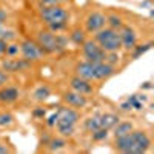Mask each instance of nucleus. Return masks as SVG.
Returning <instances> with one entry per match:
<instances>
[{
	"label": "nucleus",
	"mask_w": 154,
	"mask_h": 154,
	"mask_svg": "<svg viewBox=\"0 0 154 154\" xmlns=\"http://www.w3.org/2000/svg\"><path fill=\"white\" fill-rule=\"evenodd\" d=\"M120 109H122V111H131V105H130V103H128V102L125 100L123 103L120 105Z\"/></svg>",
	"instance_id": "35"
},
{
	"label": "nucleus",
	"mask_w": 154,
	"mask_h": 154,
	"mask_svg": "<svg viewBox=\"0 0 154 154\" xmlns=\"http://www.w3.org/2000/svg\"><path fill=\"white\" fill-rule=\"evenodd\" d=\"M126 102L131 105V109L140 111V109H143V106H145L146 96L145 94H133V96H130V97L126 99Z\"/></svg>",
	"instance_id": "20"
},
{
	"label": "nucleus",
	"mask_w": 154,
	"mask_h": 154,
	"mask_svg": "<svg viewBox=\"0 0 154 154\" xmlns=\"http://www.w3.org/2000/svg\"><path fill=\"white\" fill-rule=\"evenodd\" d=\"M75 75L82 77L88 82H105L117 72V68L108 65L106 62H89V60H80L74 66Z\"/></svg>",
	"instance_id": "2"
},
{
	"label": "nucleus",
	"mask_w": 154,
	"mask_h": 154,
	"mask_svg": "<svg viewBox=\"0 0 154 154\" xmlns=\"http://www.w3.org/2000/svg\"><path fill=\"white\" fill-rule=\"evenodd\" d=\"M86 35H88V32H86L83 28H80V26L72 28V29L69 31V34H68L69 42H71V43H74L75 46H80V45L86 40V38H88Z\"/></svg>",
	"instance_id": "16"
},
{
	"label": "nucleus",
	"mask_w": 154,
	"mask_h": 154,
	"mask_svg": "<svg viewBox=\"0 0 154 154\" xmlns=\"http://www.w3.org/2000/svg\"><path fill=\"white\" fill-rule=\"evenodd\" d=\"M82 48V56L85 60H89V62H105V57H106V53L102 49L97 42L94 38H86V40L80 45Z\"/></svg>",
	"instance_id": "8"
},
{
	"label": "nucleus",
	"mask_w": 154,
	"mask_h": 154,
	"mask_svg": "<svg viewBox=\"0 0 154 154\" xmlns=\"http://www.w3.org/2000/svg\"><path fill=\"white\" fill-rule=\"evenodd\" d=\"M62 100L66 103V106H71V108H75V109L85 108L88 105V97L72 91V89H68V91L63 93L62 94Z\"/></svg>",
	"instance_id": "13"
},
{
	"label": "nucleus",
	"mask_w": 154,
	"mask_h": 154,
	"mask_svg": "<svg viewBox=\"0 0 154 154\" xmlns=\"http://www.w3.org/2000/svg\"><path fill=\"white\" fill-rule=\"evenodd\" d=\"M9 82V74L6 71H3L2 68H0V86H3Z\"/></svg>",
	"instance_id": "29"
},
{
	"label": "nucleus",
	"mask_w": 154,
	"mask_h": 154,
	"mask_svg": "<svg viewBox=\"0 0 154 154\" xmlns=\"http://www.w3.org/2000/svg\"><path fill=\"white\" fill-rule=\"evenodd\" d=\"M83 29L88 32V34H94L97 31H100L102 28L106 26V14L103 11H99V9H94L91 12H88V16L85 17V22H83Z\"/></svg>",
	"instance_id": "9"
},
{
	"label": "nucleus",
	"mask_w": 154,
	"mask_h": 154,
	"mask_svg": "<svg viewBox=\"0 0 154 154\" xmlns=\"http://www.w3.org/2000/svg\"><path fill=\"white\" fill-rule=\"evenodd\" d=\"M148 2H152V0H148Z\"/></svg>",
	"instance_id": "38"
},
{
	"label": "nucleus",
	"mask_w": 154,
	"mask_h": 154,
	"mask_svg": "<svg viewBox=\"0 0 154 154\" xmlns=\"http://www.w3.org/2000/svg\"><path fill=\"white\" fill-rule=\"evenodd\" d=\"M66 146V139L65 137H54V139H51L49 140V143H48V149L49 151H60Z\"/></svg>",
	"instance_id": "23"
},
{
	"label": "nucleus",
	"mask_w": 154,
	"mask_h": 154,
	"mask_svg": "<svg viewBox=\"0 0 154 154\" xmlns=\"http://www.w3.org/2000/svg\"><path fill=\"white\" fill-rule=\"evenodd\" d=\"M38 17L45 23L46 29L53 32H60L68 28L69 22V11L63 5H53V6H40Z\"/></svg>",
	"instance_id": "3"
},
{
	"label": "nucleus",
	"mask_w": 154,
	"mask_h": 154,
	"mask_svg": "<svg viewBox=\"0 0 154 154\" xmlns=\"http://www.w3.org/2000/svg\"><path fill=\"white\" fill-rule=\"evenodd\" d=\"M149 148L151 137L143 130H133L130 134L114 139V149L122 154H145Z\"/></svg>",
	"instance_id": "1"
},
{
	"label": "nucleus",
	"mask_w": 154,
	"mask_h": 154,
	"mask_svg": "<svg viewBox=\"0 0 154 154\" xmlns=\"http://www.w3.org/2000/svg\"><path fill=\"white\" fill-rule=\"evenodd\" d=\"M112 130H114V139H116V137H122V136L130 134L134 130V125L130 120H123V122H119Z\"/></svg>",
	"instance_id": "17"
},
{
	"label": "nucleus",
	"mask_w": 154,
	"mask_h": 154,
	"mask_svg": "<svg viewBox=\"0 0 154 154\" xmlns=\"http://www.w3.org/2000/svg\"><path fill=\"white\" fill-rule=\"evenodd\" d=\"M20 56L22 59H25L29 63H35V62H40L46 53L38 46V43L32 38H23L20 42Z\"/></svg>",
	"instance_id": "7"
},
{
	"label": "nucleus",
	"mask_w": 154,
	"mask_h": 154,
	"mask_svg": "<svg viewBox=\"0 0 154 154\" xmlns=\"http://www.w3.org/2000/svg\"><path fill=\"white\" fill-rule=\"evenodd\" d=\"M34 40L38 43V46L46 54H57V53H62V51L66 49V38L57 32L49 31V29L37 31Z\"/></svg>",
	"instance_id": "5"
},
{
	"label": "nucleus",
	"mask_w": 154,
	"mask_h": 154,
	"mask_svg": "<svg viewBox=\"0 0 154 154\" xmlns=\"http://www.w3.org/2000/svg\"><path fill=\"white\" fill-rule=\"evenodd\" d=\"M151 46H152L151 42H148V43H142V45H136V46L130 51V53H131V57H133V59H139L140 56H143L146 51H149Z\"/></svg>",
	"instance_id": "24"
},
{
	"label": "nucleus",
	"mask_w": 154,
	"mask_h": 154,
	"mask_svg": "<svg viewBox=\"0 0 154 154\" xmlns=\"http://www.w3.org/2000/svg\"><path fill=\"white\" fill-rule=\"evenodd\" d=\"M79 120H80L79 109L71 108V106H62L57 111V122H56L54 128L59 136L68 139V137L74 136Z\"/></svg>",
	"instance_id": "4"
},
{
	"label": "nucleus",
	"mask_w": 154,
	"mask_h": 154,
	"mask_svg": "<svg viewBox=\"0 0 154 154\" xmlns=\"http://www.w3.org/2000/svg\"><path fill=\"white\" fill-rule=\"evenodd\" d=\"M109 134V130H105V128H99V130L93 131L91 133V139L94 142H102V140H105Z\"/></svg>",
	"instance_id": "27"
},
{
	"label": "nucleus",
	"mask_w": 154,
	"mask_h": 154,
	"mask_svg": "<svg viewBox=\"0 0 154 154\" xmlns=\"http://www.w3.org/2000/svg\"><path fill=\"white\" fill-rule=\"evenodd\" d=\"M6 20H8V14H6V11L0 9V23H5V25H6Z\"/></svg>",
	"instance_id": "34"
},
{
	"label": "nucleus",
	"mask_w": 154,
	"mask_h": 154,
	"mask_svg": "<svg viewBox=\"0 0 154 154\" xmlns=\"http://www.w3.org/2000/svg\"><path fill=\"white\" fill-rule=\"evenodd\" d=\"M83 128L88 133H93V131L99 130V128H102V125H100V114H93V116H89L88 119H85L83 120Z\"/></svg>",
	"instance_id": "18"
},
{
	"label": "nucleus",
	"mask_w": 154,
	"mask_h": 154,
	"mask_svg": "<svg viewBox=\"0 0 154 154\" xmlns=\"http://www.w3.org/2000/svg\"><path fill=\"white\" fill-rule=\"evenodd\" d=\"M14 149L12 148H9L6 143H3V142H0V154H8V152H12Z\"/></svg>",
	"instance_id": "33"
},
{
	"label": "nucleus",
	"mask_w": 154,
	"mask_h": 154,
	"mask_svg": "<svg viewBox=\"0 0 154 154\" xmlns=\"http://www.w3.org/2000/svg\"><path fill=\"white\" fill-rule=\"evenodd\" d=\"M40 6H53V5H63L62 0H38Z\"/></svg>",
	"instance_id": "28"
},
{
	"label": "nucleus",
	"mask_w": 154,
	"mask_h": 154,
	"mask_svg": "<svg viewBox=\"0 0 154 154\" xmlns=\"http://www.w3.org/2000/svg\"><path fill=\"white\" fill-rule=\"evenodd\" d=\"M0 38H3L6 42H12L17 38V34H16V31L6 28L5 23H0Z\"/></svg>",
	"instance_id": "25"
},
{
	"label": "nucleus",
	"mask_w": 154,
	"mask_h": 154,
	"mask_svg": "<svg viewBox=\"0 0 154 154\" xmlns=\"http://www.w3.org/2000/svg\"><path fill=\"white\" fill-rule=\"evenodd\" d=\"M20 54V43L12 40V42H8V46H6V56L5 57H19Z\"/></svg>",
	"instance_id": "26"
},
{
	"label": "nucleus",
	"mask_w": 154,
	"mask_h": 154,
	"mask_svg": "<svg viewBox=\"0 0 154 154\" xmlns=\"http://www.w3.org/2000/svg\"><path fill=\"white\" fill-rule=\"evenodd\" d=\"M6 46H8V42L0 38V59H3L6 56Z\"/></svg>",
	"instance_id": "31"
},
{
	"label": "nucleus",
	"mask_w": 154,
	"mask_h": 154,
	"mask_svg": "<svg viewBox=\"0 0 154 154\" xmlns=\"http://www.w3.org/2000/svg\"><path fill=\"white\" fill-rule=\"evenodd\" d=\"M45 109L43 108H40V106H37L34 111H32V116H34V117H38V119H43L45 117Z\"/></svg>",
	"instance_id": "32"
},
{
	"label": "nucleus",
	"mask_w": 154,
	"mask_h": 154,
	"mask_svg": "<svg viewBox=\"0 0 154 154\" xmlns=\"http://www.w3.org/2000/svg\"><path fill=\"white\" fill-rule=\"evenodd\" d=\"M140 88H142V89H151L152 85H151V82H145V85H142Z\"/></svg>",
	"instance_id": "36"
},
{
	"label": "nucleus",
	"mask_w": 154,
	"mask_h": 154,
	"mask_svg": "<svg viewBox=\"0 0 154 154\" xmlns=\"http://www.w3.org/2000/svg\"><path fill=\"white\" fill-rule=\"evenodd\" d=\"M120 122V117L116 112H103L100 114V125L102 128H105V130H112Z\"/></svg>",
	"instance_id": "15"
},
{
	"label": "nucleus",
	"mask_w": 154,
	"mask_h": 154,
	"mask_svg": "<svg viewBox=\"0 0 154 154\" xmlns=\"http://www.w3.org/2000/svg\"><path fill=\"white\" fill-rule=\"evenodd\" d=\"M119 34H120V40H122V49H125L126 53L137 45V31L131 26V25H126L123 23V26L119 29Z\"/></svg>",
	"instance_id": "11"
},
{
	"label": "nucleus",
	"mask_w": 154,
	"mask_h": 154,
	"mask_svg": "<svg viewBox=\"0 0 154 154\" xmlns=\"http://www.w3.org/2000/svg\"><path fill=\"white\" fill-rule=\"evenodd\" d=\"M32 66V63L26 62L25 59H17V57H3L2 59V68L3 71H6L8 74L9 72H22V71H26Z\"/></svg>",
	"instance_id": "10"
},
{
	"label": "nucleus",
	"mask_w": 154,
	"mask_h": 154,
	"mask_svg": "<svg viewBox=\"0 0 154 154\" xmlns=\"http://www.w3.org/2000/svg\"><path fill=\"white\" fill-rule=\"evenodd\" d=\"M93 38L105 53H119L122 49V40L117 29H112L109 26L102 28L100 31L93 34Z\"/></svg>",
	"instance_id": "6"
},
{
	"label": "nucleus",
	"mask_w": 154,
	"mask_h": 154,
	"mask_svg": "<svg viewBox=\"0 0 154 154\" xmlns=\"http://www.w3.org/2000/svg\"><path fill=\"white\" fill-rule=\"evenodd\" d=\"M56 122H57V111H56V112H53V114H51L49 117L46 119V126H49V128H54Z\"/></svg>",
	"instance_id": "30"
},
{
	"label": "nucleus",
	"mask_w": 154,
	"mask_h": 154,
	"mask_svg": "<svg viewBox=\"0 0 154 154\" xmlns=\"http://www.w3.org/2000/svg\"><path fill=\"white\" fill-rule=\"evenodd\" d=\"M51 96V88L48 85H40V86H37L34 89V93H32V99L35 102H45L48 100Z\"/></svg>",
	"instance_id": "19"
},
{
	"label": "nucleus",
	"mask_w": 154,
	"mask_h": 154,
	"mask_svg": "<svg viewBox=\"0 0 154 154\" xmlns=\"http://www.w3.org/2000/svg\"><path fill=\"white\" fill-rule=\"evenodd\" d=\"M16 123V117L11 111H0V128H11Z\"/></svg>",
	"instance_id": "22"
},
{
	"label": "nucleus",
	"mask_w": 154,
	"mask_h": 154,
	"mask_svg": "<svg viewBox=\"0 0 154 154\" xmlns=\"http://www.w3.org/2000/svg\"><path fill=\"white\" fill-rule=\"evenodd\" d=\"M123 19L120 14H117V12H109V14H106V26L112 28V29H120L123 26Z\"/></svg>",
	"instance_id": "21"
},
{
	"label": "nucleus",
	"mask_w": 154,
	"mask_h": 154,
	"mask_svg": "<svg viewBox=\"0 0 154 154\" xmlns=\"http://www.w3.org/2000/svg\"><path fill=\"white\" fill-rule=\"evenodd\" d=\"M68 85H69V89H72V91L79 93L82 96L89 97V96L94 94V85H93V82H88V80L82 79V77H79V75H72L69 79V82H68Z\"/></svg>",
	"instance_id": "12"
},
{
	"label": "nucleus",
	"mask_w": 154,
	"mask_h": 154,
	"mask_svg": "<svg viewBox=\"0 0 154 154\" xmlns=\"http://www.w3.org/2000/svg\"><path fill=\"white\" fill-rule=\"evenodd\" d=\"M68 2H72V0H62V3H68Z\"/></svg>",
	"instance_id": "37"
},
{
	"label": "nucleus",
	"mask_w": 154,
	"mask_h": 154,
	"mask_svg": "<svg viewBox=\"0 0 154 154\" xmlns=\"http://www.w3.org/2000/svg\"><path fill=\"white\" fill-rule=\"evenodd\" d=\"M20 89L14 85H3L0 86V103L2 105H12L20 99Z\"/></svg>",
	"instance_id": "14"
}]
</instances>
